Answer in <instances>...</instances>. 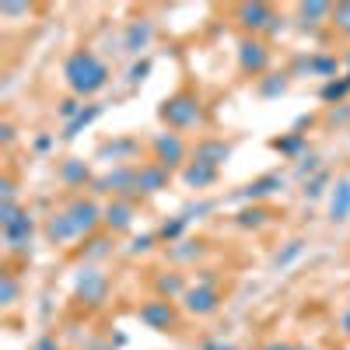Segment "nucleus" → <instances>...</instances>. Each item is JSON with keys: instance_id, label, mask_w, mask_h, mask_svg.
<instances>
[{"instance_id": "obj_21", "label": "nucleus", "mask_w": 350, "mask_h": 350, "mask_svg": "<svg viewBox=\"0 0 350 350\" xmlns=\"http://www.w3.org/2000/svg\"><path fill=\"white\" fill-rule=\"evenodd\" d=\"M98 112H102L98 105H88V109H84V112L77 116V120H70V123L64 126V137H67V140H70V137H77V133H81L84 126H92V123L98 120Z\"/></svg>"}, {"instance_id": "obj_37", "label": "nucleus", "mask_w": 350, "mask_h": 350, "mask_svg": "<svg viewBox=\"0 0 350 350\" xmlns=\"http://www.w3.org/2000/svg\"><path fill=\"white\" fill-rule=\"evenodd\" d=\"M154 245V235H140V239H133V245H130V252H148Z\"/></svg>"}, {"instance_id": "obj_40", "label": "nucleus", "mask_w": 350, "mask_h": 350, "mask_svg": "<svg viewBox=\"0 0 350 350\" xmlns=\"http://www.w3.org/2000/svg\"><path fill=\"white\" fill-rule=\"evenodd\" d=\"M262 350H295V343H267Z\"/></svg>"}, {"instance_id": "obj_3", "label": "nucleus", "mask_w": 350, "mask_h": 350, "mask_svg": "<svg viewBox=\"0 0 350 350\" xmlns=\"http://www.w3.org/2000/svg\"><path fill=\"white\" fill-rule=\"evenodd\" d=\"M137 315H140L144 326H151V329H158V333H175V329H179V312H175V305H172L168 298L144 301Z\"/></svg>"}, {"instance_id": "obj_2", "label": "nucleus", "mask_w": 350, "mask_h": 350, "mask_svg": "<svg viewBox=\"0 0 350 350\" xmlns=\"http://www.w3.org/2000/svg\"><path fill=\"white\" fill-rule=\"evenodd\" d=\"M158 116H161V123H168L172 130H189V126H196L203 120V109H200V98L193 92H179V95H172V98L161 102Z\"/></svg>"}, {"instance_id": "obj_9", "label": "nucleus", "mask_w": 350, "mask_h": 350, "mask_svg": "<svg viewBox=\"0 0 350 350\" xmlns=\"http://www.w3.org/2000/svg\"><path fill=\"white\" fill-rule=\"evenodd\" d=\"M67 214H70V221H74V228H77V235H84V231H92V228L98 224V217H102V211L95 207L92 200H84V196H77V200L70 203Z\"/></svg>"}, {"instance_id": "obj_33", "label": "nucleus", "mask_w": 350, "mask_h": 350, "mask_svg": "<svg viewBox=\"0 0 350 350\" xmlns=\"http://www.w3.org/2000/svg\"><path fill=\"white\" fill-rule=\"evenodd\" d=\"M308 70H319V74H333V70H336V60H329V56H315V60H308Z\"/></svg>"}, {"instance_id": "obj_36", "label": "nucleus", "mask_w": 350, "mask_h": 350, "mask_svg": "<svg viewBox=\"0 0 350 350\" xmlns=\"http://www.w3.org/2000/svg\"><path fill=\"white\" fill-rule=\"evenodd\" d=\"M323 183H326V175H315V179L305 186V196H308V200H315L319 193H323Z\"/></svg>"}, {"instance_id": "obj_10", "label": "nucleus", "mask_w": 350, "mask_h": 350, "mask_svg": "<svg viewBox=\"0 0 350 350\" xmlns=\"http://www.w3.org/2000/svg\"><path fill=\"white\" fill-rule=\"evenodd\" d=\"M165 183H168V168H161L158 161L137 168V193H158L165 189Z\"/></svg>"}, {"instance_id": "obj_26", "label": "nucleus", "mask_w": 350, "mask_h": 350, "mask_svg": "<svg viewBox=\"0 0 350 350\" xmlns=\"http://www.w3.org/2000/svg\"><path fill=\"white\" fill-rule=\"evenodd\" d=\"M14 298H18L14 273H4V277H0V305H14Z\"/></svg>"}, {"instance_id": "obj_6", "label": "nucleus", "mask_w": 350, "mask_h": 350, "mask_svg": "<svg viewBox=\"0 0 350 350\" xmlns=\"http://www.w3.org/2000/svg\"><path fill=\"white\" fill-rule=\"evenodd\" d=\"M183 301H186V312H193V315H211V312L221 308V295H217L214 284H196V287H189L186 295H183Z\"/></svg>"}, {"instance_id": "obj_22", "label": "nucleus", "mask_w": 350, "mask_h": 350, "mask_svg": "<svg viewBox=\"0 0 350 350\" xmlns=\"http://www.w3.org/2000/svg\"><path fill=\"white\" fill-rule=\"evenodd\" d=\"M60 175H64V183L77 186V183H84V179H88V165H84V161H77V158H67V161L60 165Z\"/></svg>"}, {"instance_id": "obj_32", "label": "nucleus", "mask_w": 350, "mask_h": 350, "mask_svg": "<svg viewBox=\"0 0 350 350\" xmlns=\"http://www.w3.org/2000/svg\"><path fill=\"white\" fill-rule=\"evenodd\" d=\"M133 151H137L133 140H120V144H112V148H102V154H112V158H123V154H133Z\"/></svg>"}, {"instance_id": "obj_20", "label": "nucleus", "mask_w": 350, "mask_h": 350, "mask_svg": "<svg viewBox=\"0 0 350 350\" xmlns=\"http://www.w3.org/2000/svg\"><path fill=\"white\" fill-rule=\"evenodd\" d=\"M154 287H158V298H175V295H186V284H183V277L179 273H161V277H154Z\"/></svg>"}, {"instance_id": "obj_14", "label": "nucleus", "mask_w": 350, "mask_h": 350, "mask_svg": "<svg viewBox=\"0 0 350 350\" xmlns=\"http://www.w3.org/2000/svg\"><path fill=\"white\" fill-rule=\"evenodd\" d=\"M228 154H231V148H228L224 140H200L196 144V161L211 165V168H217L221 161H228Z\"/></svg>"}, {"instance_id": "obj_19", "label": "nucleus", "mask_w": 350, "mask_h": 350, "mask_svg": "<svg viewBox=\"0 0 350 350\" xmlns=\"http://www.w3.org/2000/svg\"><path fill=\"white\" fill-rule=\"evenodd\" d=\"M280 186H284L280 175H262V179H256V183H249V186L242 189V196L259 200V196H270V193H273V189H280Z\"/></svg>"}, {"instance_id": "obj_47", "label": "nucleus", "mask_w": 350, "mask_h": 350, "mask_svg": "<svg viewBox=\"0 0 350 350\" xmlns=\"http://www.w3.org/2000/svg\"><path fill=\"white\" fill-rule=\"evenodd\" d=\"M347 64H350V56H347Z\"/></svg>"}, {"instance_id": "obj_1", "label": "nucleus", "mask_w": 350, "mask_h": 350, "mask_svg": "<svg viewBox=\"0 0 350 350\" xmlns=\"http://www.w3.org/2000/svg\"><path fill=\"white\" fill-rule=\"evenodd\" d=\"M64 77H67V84H70V92H74L77 98H84V95L102 92V88L109 84V67L98 60L92 49H77V53L67 56Z\"/></svg>"}, {"instance_id": "obj_7", "label": "nucleus", "mask_w": 350, "mask_h": 350, "mask_svg": "<svg viewBox=\"0 0 350 350\" xmlns=\"http://www.w3.org/2000/svg\"><path fill=\"white\" fill-rule=\"evenodd\" d=\"M105 295H109V280H105V273H98V270H84L81 277H77V298L84 301V305H102L105 301Z\"/></svg>"}, {"instance_id": "obj_46", "label": "nucleus", "mask_w": 350, "mask_h": 350, "mask_svg": "<svg viewBox=\"0 0 350 350\" xmlns=\"http://www.w3.org/2000/svg\"><path fill=\"white\" fill-rule=\"evenodd\" d=\"M343 81H347V84H350V74H347V77H343Z\"/></svg>"}, {"instance_id": "obj_29", "label": "nucleus", "mask_w": 350, "mask_h": 350, "mask_svg": "<svg viewBox=\"0 0 350 350\" xmlns=\"http://www.w3.org/2000/svg\"><path fill=\"white\" fill-rule=\"evenodd\" d=\"M301 249H305V242H298V239H295V242H287V249H284V252H277V259H273V262H277V267H287V262L295 259V256H301Z\"/></svg>"}, {"instance_id": "obj_31", "label": "nucleus", "mask_w": 350, "mask_h": 350, "mask_svg": "<svg viewBox=\"0 0 350 350\" xmlns=\"http://www.w3.org/2000/svg\"><path fill=\"white\" fill-rule=\"evenodd\" d=\"M200 252H203L200 242H179V249H172V259H193Z\"/></svg>"}, {"instance_id": "obj_17", "label": "nucleus", "mask_w": 350, "mask_h": 350, "mask_svg": "<svg viewBox=\"0 0 350 350\" xmlns=\"http://www.w3.org/2000/svg\"><path fill=\"white\" fill-rule=\"evenodd\" d=\"M183 179H186V186H193V189H203V186H211V183L217 179V168L203 165V161H193V165L183 172Z\"/></svg>"}, {"instance_id": "obj_45", "label": "nucleus", "mask_w": 350, "mask_h": 350, "mask_svg": "<svg viewBox=\"0 0 350 350\" xmlns=\"http://www.w3.org/2000/svg\"><path fill=\"white\" fill-rule=\"evenodd\" d=\"M295 350H312V347H295Z\"/></svg>"}, {"instance_id": "obj_8", "label": "nucleus", "mask_w": 350, "mask_h": 350, "mask_svg": "<svg viewBox=\"0 0 350 350\" xmlns=\"http://www.w3.org/2000/svg\"><path fill=\"white\" fill-rule=\"evenodd\" d=\"M235 18H239L242 28H249V32H262V28H273V21H277L273 8H270V4H259V0H256V4H239Z\"/></svg>"}, {"instance_id": "obj_43", "label": "nucleus", "mask_w": 350, "mask_h": 350, "mask_svg": "<svg viewBox=\"0 0 350 350\" xmlns=\"http://www.w3.org/2000/svg\"><path fill=\"white\" fill-rule=\"evenodd\" d=\"M39 350H60V347H56L53 340H39Z\"/></svg>"}, {"instance_id": "obj_30", "label": "nucleus", "mask_w": 350, "mask_h": 350, "mask_svg": "<svg viewBox=\"0 0 350 350\" xmlns=\"http://www.w3.org/2000/svg\"><path fill=\"white\" fill-rule=\"evenodd\" d=\"M301 144H305V137H301V133H291V137H284V140H273V148H277V151H284V154H291V151H298Z\"/></svg>"}, {"instance_id": "obj_35", "label": "nucleus", "mask_w": 350, "mask_h": 350, "mask_svg": "<svg viewBox=\"0 0 350 350\" xmlns=\"http://www.w3.org/2000/svg\"><path fill=\"white\" fill-rule=\"evenodd\" d=\"M284 88H287L284 77H270V81H262V84H259V92H262V95H280Z\"/></svg>"}, {"instance_id": "obj_11", "label": "nucleus", "mask_w": 350, "mask_h": 350, "mask_svg": "<svg viewBox=\"0 0 350 350\" xmlns=\"http://www.w3.org/2000/svg\"><path fill=\"white\" fill-rule=\"evenodd\" d=\"M98 193H126V189H137V168H116L109 172L105 179L95 183Z\"/></svg>"}, {"instance_id": "obj_13", "label": "nucleus", "mask_w": 350, "mask_h": 350, "mask_svg": "<svg viewBox=\"0 0 350 350\" xmlns=\"http://www.w3.org/2000/svg\"><path fill=\"white\" fill-rule=\"evenodd\" d=\"M46 235H49V242H70L74 235H77V228H74V221H70V214L67 211H60V214H53L49 221H46Z\"/></svg>"}, {"instance_id": "obj_16", "label": "nucleus", "mask_w": 350, "mask_h": 350, "mask_svg": "<svg viewBox=\"0 0 350 350\" xmlns=\"http://www.w3.org/2000/svg\"><path fill=\"white\" fill-rule=\"evenodd\" d=\"M4 239H8V245H11L14 252H18V249H25V242L32 239V217L21 214L14 224H8V228H4Z\"/></svg>"}, {"instance_id": "obj_39", "label": "nucleus", "mask_w": 350, "mask_h": 350, "mask_svg": "<svg viewBox=\"0 0 350 350\" xmlns=\"http://www.w3.org/2000/svg\"><path fill=\"white\" fill-rule=\"evenodd\" d=\"M0 11H4V14H21V11H28L25 4H0Z\"/></svg>"}, {"instance_id": "obj_18", "label": "nucleus", "mask_w": 350, "mask_h": 350, "mask_svg": "<svg viewBox=\"0 0 350 350\" xmlns=\"http://www.w3.org/2000/svg\"><path fill=\"white\" fill-rule=\"evenodd\" d=\"M148 39H151V21H130V28H126V49L140 53L144 46H148Z\"/></svg>"}, {"instance_id": "obj_28", "label": "nucleus", "mask_w": 350, "mask_h": 350, "mask_svg": "<svg viewBox=\"0 0 350 350\" xmlns=\"http://www.w3.org/2000/svg\"><path fill=\"white\" fill-rule=\"evenodd\" d=\"M347 92H350V84H347V81H329V84L323 88V98H326V102H340Z\"/></svg>"}, {"instance_id": "obj_44", "label": "nucleus", "mask_w": 350, "mask_h": 350, "mask_svg": "<svg viewBox=\"0 0 350 350\" xmlns=\"http://www.w3.org/2000/svg\"><path fill=\"white\" fill-rule=\"evenodd\" d=\"M340 323H343V333H350V308L343 312V319H340Z\"/></svg>"}, {"instance_id": "obj_12", "label": "nucleus", "mask_w": 350, "mask_h": 350, "mask_svg": "<svg viewBox=\"0 0 350 350\" xmlns=\"http://www.w3.org/2000/svg\"><path fill=\"white\" fill-rule=\"evenodd\" d=\"M102 221L112 228V231H126L130 224H133V207L126 200H112L109 207H105V214H102Z\"/></svg>"}, {"instance_id": "obj_5", "label": "nucleus", "mask_w": 350, "mask_h": 350, "mask_svg": "<svg viewBox=\"0 0 350 350\" xmlns=\"http://www.w3.org/2000/svg\"><path fill=\"white\" fill-rule=\"evenodd\" d=\"M239 67L245 70V74H262L270 67V46L267 42H259V39H242V46H239Z\"/></svg>"}, {"instance_id": "obj_42", "label": "nucleus", "mask_w": 350, "mask_h": 350, "mask_svg": "<svg viewBox=\"0 0 350 350\" xmlns=\"http://www.w3.org/2000/svg\"><path fill=\"white\" fill-rule=\"evenodd\" d=\"M0 133H4V144H11V140H14V130H11L8 123H4V130H0Z\"/></svg>"}, {"instance_id": "obj_4", "label": "nucleus", "mask_w": 350, "mask_h": 350, "mask_svg": "<svg viewBox=\"0 0 350 350\" xmlns=\"http://www.w3.org/2000/svg\"><path fill=\"white\" fill-rule=\"evenodd\" d=\"M151 151H154V161L161 168H175L186 158V140L179 133H158L154 144H151Z\"/></svg>"}, {"instance_id": "obj_38", "label": "nucleus", "mask_w": 350, "mask_h": 350, "mask_svg": "<svg viewBox=\"0 0 350 350\" xmlns=\"http://www.w3.org/2000/svg\"><path fill=\"white\" fill-rule=\"evenodd\" d=\"M148 70H151V64H148V60L137 64V67L130 70V81H133V84H137V81H144V74H148Z\"/></svg>"}, {"instance_id": "obj_34", "label": "nucleus", "mask_w": 350, "mask_h": 350, "mask_svg": "<svg viewBox=\"0 0 350 350\" xmlns=\"http://www.w3.org/2000/svg\"><path fill=\"white\" fill-rule=\"evenodd\" d=\"M81 112H84V105H81L77 98H67V102L60 105V116H64V120H67V123H70V120H77V116H81Z\"/></svg>"}, {"instance_id": "obj_24", "label": "nucleus", "mask_w": 350, "mask_h": 350, "mask_svg": "<svg viewBox=\"0 0 350 350\" xmlns=\"http://www.w3.org/2000/svg\"><path fill=\"white\" fill-rule=\"evenodd\" d=\"M186 224H189V217L183 214V217H175V221H165V228L158 231V239H165V242H175L186 231Z\"/></svg>"}, {"instance_id": "obj_15", "label": "nucleus", "mask_w": 350, "mask_h": 350, "mask_svg": "<svg viewBox=\"0 0 350 350\" xmlns=\"http://www.w3.org/2000/svg\"><path fill=\"white\" fill-rule=\"evenodd\" d=\"M329 217H333V221H347V217H350V179H340V183L333 186Z\"/></svg>"}, {"instance_id": "obj_27", "label": "nucleus", "mask_w": 350, "mask_h": 350, "mask_svg": "<svg viewBox=\"0 0 350 350\" xmlns=\"http://www.w3.org/2000/svg\"><path fill=\"white\" fill-rule=\"evenodd\" d=\"M329 21L340 28L343 36H350V0H347V4H336V8H333V18H329Z\"/></svg>"}, {"instance_id": "obj_25", "label": "nucleus", "mask_w": 350, "mask_h": 350, "mask_svg": "<svg viewBox=\"0 0 350 350\" xmlns=\"http://www.w3.org/2000/svg\"><path fill=\"white\" fill-rule=\"evenodd\" d=\"M267 217H270V214L262 211V207H252V211H242V214H239V224H242V228H262V224H267Z\"/></svg>"}, {"instance_id": "obj_23", "label": "nucleus", "mask_w": 350, "mask_h": 350, "mask_svg": "<svg viewBox=\"0 0 350 350\" xmlns=\"http://www.w3.org/2000/svg\"><path fill=\"white\" fill-rule=\"evenodd\" d=\"M319 18H333L329 4H301V21L305 25H319Z\"/></svg>"}, {"instance_id": "obj_41", "label": "nucleus", "mask_w": 350, "mask_h": 350, "mask_svg": "<svg viewBox=\"0 0 350 350\" xmlns=\"http://www.w3.org/2000/svg\"><path fill=\"white\" fill-rule=\"evenodd\" d=\"M203 350H235V347H228V343H203Z\"/></svg>"}]
</instances>
